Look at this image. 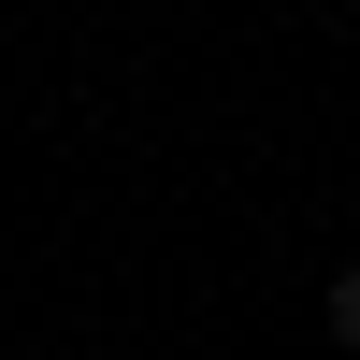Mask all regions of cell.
<instances>
[{
    "mask_svg": "<svg viewBox=\"0 0 360 360\" xmlns=\"http://www.w3.org/2000/svg\"><path fill=\"white\" fill-rule=\"evenodd\" d=\"M332 332H346V360H360V274H332Z\"/></svg>",
    "mask_w": 360,
    "mask_h": 360,
    "instance_id": "1",
    "label": "cell"
}]
</instances>
